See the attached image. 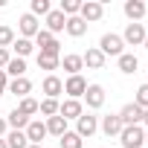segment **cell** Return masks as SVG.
Segmentation results:
<instances>
[{
	"label": "cell",
	"instance_id": "obj_1",
	"mask_svg": "<svg viewBox=\"0 0 148 148\" xmlns=\"http://www.w3.org/2000/svg\"><path fill=\"white\" fill-rule=\"evenodd\" d=\"M119 142L125 148H142L145 145V128L142 125H125L119 134Z\"/></svg>",
	"mask_w": 148,
	"mask_h": 148
},
{
	"label": "cell",
	"instance_id": "obj_2",
	"mask_svg": "<svg viewBox=\"0 0 148 148\" xmlns=\"http://www.w3.org/2000/svg\"><path fill=\"white\" fill-rule=\"evenodd\" d=\"M32 41H35V47H41V55H58V58H61V44H58V38H55L52 32L41 29Z\"/></svg>",
	"mask_w": 148,
	"mask_h": 148
},
{
	"label": "cell",
	"instance_id": "obj_3",
	"mask_svg": "<svg viewBox=\"0 0 148 148\" xmlns=\"http://www.w3.org/2000/svg\"><path fill=\"white\" fill-rule=\"evenodd\" d=\"M99 49H102V55L108 58V55H122L125 52V41H122V35H113V32H105L102 38H99Z\"/></svg>",
	"mask_w": 148,
	"mask_h": 148
},
{
	"label": "cell",
	"instance_id": "obj_4",
	"mask_svg": "<svg viewBox=\"0 0 148 148\" xmlns=\"http://www.w3.org/2000/svg\"><path fill=\"white\" fill-rule=\"evenodd\" d=\"M102 15H105V3L102 0H87V3H82V9H79V18L84 23H96V21H102Z\"/></svg>",
	"mask_w": 148,
	"mask_h": 148
},
{
	"label": "cell",
	"instance_id": "obj_5",
	"mask_svg": "<svg viewBox=\"0 0 148 148\" xmlns=\"http://www.w3.org/2000/svg\"><path fill=\"white\" fill-rule=\"evenodd\" d=\"M84 105L90 108V110H99L102 105H105V99H108V93H105V87L102 84H87V90H84Z\"/></svg>",
	"mask_w": 148,
	"mask_h": 148
},
{
	"label": "cell",
	"instance_id": "obj_6",
	"mask_svg": "<svg viewBox=\"0 0 148 148\" xmlns=\"http://www.w3.org/2000/svg\"><path fill=\"white\" fill-rule=\"evenodd\" d=\"M96 131H99V116H93V113H82V116L76 119V134H79L82 139H84V136L90 139Z\"/></svg>",
	"mask_w": 148,
	"mask_h": 148
},
{
	"label": "cell",
	"instance_id": "obj_7",
	"mask_svg": "<svg viewBox=\"0 0 148 148\" xmlns=\"http://www.w3.org/2000/svg\"><path fill=\"white\" fill-rule=\"evenodd\" d=\"M84 90H87V79H84V76H67V82H64L67 99H82Z\"/></svg>",
	"mask_w": 148,
	"mask_h": 148
},
{
	"label": "cell",
	"instance_id": "obj_8",
	"mask_svg": "<svg viewBox=\"0 0 148 148\" xmlns=\"http://www.w3.org/2000/svg\"><path fill=\"white\" fill-rule=\"evenodd\" d=\"M84 113V105H82V99H64L61 105H58V116H64L67 122L70 119H79Z\"/></svg>",
	"mask_w": 148,
	"mask_h": 148
},
{
	"label": "cell",
	"instance_id": "obj_9",
	"mask_svg": "<svg viewBox=\"0 0 148 148\" xmlns=\"http://www.w3.org/2000/svg\"><path fill=\"white\" fill-rule=\"evenodd\" d=\"M18 29H21V38H29V41H32V38L41 32V23H38V18H35V15H29V12H26V15H21Z\"/></svg>",
	"mask_w": 148,
	"mask_h": 148
},
{
	"label": "cell",
	"instance_id": "obj_10",
	"mask_svg": "<svg viewBox=\"0 0 148 148\" xmlns=\"http://www.w3.org/2000/svg\"><path fill=\"white\" fill-rule=\"evenodd\" d=\"M145 35H148V32H145L142 23H128L125 32H122V41H125L128 47H139V44L145 41Z\"/></svg>",
	"mask_w": 148,
	"mask_h": 148
},
{
	"label": "cell",
	"instance_id": "obj_11",
	"mask_svg": "<svg viewBox=\"0 0 148 148\" xmlns=\"http://www.w3.org/2000/svg\"><path fill=\"white\" fill-rule=\"evenodd\" d=\"M142 113H145V110H142L136 102H128V105H125L116 116L122 119V125H139V122H142Z\"/></svg>",
	"mask_w": 148,
	"mask_h": 148
},
{
	"label": "cell",
	"instance_id": "obj_12",
	"mask_svg": "<svg viewBox=\"0 0 148 148\" xmlns=\"http://www.w3.org/2000/svg\"><path fill=\"white\" fill-rule=\"evenodd\" d=\"M26 139H29V145H44V136H47V125L41 122V119H29V125H26Z\"/></svg>",
	"mask_w": 148,
	"mask_h": 148
},
{
	"label": "cell",
	"instance_id": "obj_13",
	"mask_svg": "<svg viewBox=\"0 0 148 148\" xmlns=\"http://www.w3.org/2000/svg\"><path fill=\"white\" fill-rule=\"evenodd\" d=\"M41 90H44V99H58V96L64 93V82L52 73V76H47V79L41 82Z\"/></svg>",
	"mask_w": 148,
	"mask_h": 148
},
{
	"label": "cell",
	"instance_id": "obj_14",
	"mask_svg": "<svg viewBox=\"0 0 148 148\" xmlns=\"http://www.w3.org/2000/svg\"><path fill=\"white\" fill-rule=\"evenodd\" d=\"M99 128H102V134H105V136H119L125 125H122V119H119L116 113H110V116H102Z\"/></svg>",
	"mask_w": 148,
	"mask_h": 148
},
{
	"label": "cell",
	"instance_id": "obj_15",
	"mask_svg": "<svg viewBox=\"0 0 148 148\" xmlns=\"http://www.w3.org/2000/svg\"><path fill=\"white\" fill-rule=\"evenodd\" d=\"M82 61H84V67H87V70H102L108 58L102 55V49H99V47H90V49L82 55Z\"/></svg>",
	"mask_w": 148,
	"mask_h": 148
},
{
	"label": "cell",
	"instance_id": "obj_16",
	"mask_svg": "<svg viewBox=\"0 0 148 148\" xmlns=\"http://www.w3.org/2000/svg\"><path fill=\"white\" fill-rule=\"evenodd\" d=\"M61 67L67 70V76H82V70H84V61H82V55L70 52V55H64V58H61Z\"/></svg>",
	"mask_w": 148,
	"mask_h": 148
},
{
	"label": "cell",
	"instance_id": "obj_17",
	"mask_svg": "<svg viewBox=\"0 0 148 148\" xmlns=\"http://www.w3.org/2000/svg\"><path fill=\"white\" fill-rule=\"evenodd\" d=\"M6 93H15L18 99H26L29 93H32V82L23 76V79H12L9 82V87H6Z\"/></svg>",
	"mask_w": 148,
	"mask_h": 148
},
{
	"label": "cell",
	"instance_id": "obj_18",
	"mask_svg": "<svg viewBox=\"0 0 148 148\" xmlns=\"http://www.w3.org/2000/svg\"><path fill=\"white\" fill-rule=\"evenodd\" d=\"M122 9H125V15L131 18V23H139V21H142V15L148 12L142 0H125V6H122Z\"/></svg>",
	"mask_w": 148,
	"mask_h": 148
},
{
	"label": "cell",
	"instance_id": "obj_19",
	"mask_svg": "<svg viewBox=\"0 0 148 148\" xmlns=\"http://www.w3.org/2000/svg\"><path fill=\"white\" fill-rule=\"evenodd\" d=\"M64 26H67V18L61 15V9H52V12L47 15V32L58 35V32H64Z\"/></svg>",
	"mask_w": 148,
	"mask_h": 148
},
{
	"label": "cell",
	"instance_id": "obj_20",
	"mask_svg": "<svg viewBox=\"0 0 148 148\" xmlns=\"http://www.w3.org/2000/svg\"><path fill=\"white\" fill-rule=\"evenodd\" d=\"M64 32L70 35V38H82V35H87V23L76 15V18H67V26H64Z\"/></svg>",
	"mask_w": 148,
	"mask_h": 148
},
{
	"label": "cell",
	"instance_id": "obj_21",
	"mask_svg": "<svg viewBox=\"0 0 148 148\" xmlns=\"http://www.w3.org/2000/svg\"><path fill=\"white\" fill-rule=\"evenodd\" d=\"M116 61H119V70L125 73V76H134V73H136V67H139V58H136L134 52H122Z\"/></svg>",
	"mask_w": 148,
	"mask_h": 148
},
{
	"label": "cell",
	"instance_id": "obj_22",
	"mask_svg": "<svg viewBox=\"0 0 148 148\" xmlns=\"http://www.w3.org/2000/svg\"><path fill=\"white\" fill-rule=\"evenodd\" d=\"M44 125H47V134H52V136H64L67 134V119L64 116H49Z\"/></svg>",
	"mask_w": 148,
	"mask_h": 148
},
{
	"label": "cell",
	"instance_id": "obj_23",
	"mask_svg": "<svg viewBox=\"0 0 148 148\" xmlns=\"http://www.w3.org/2000/svg\"><path fill=\"white\" fill-rule=\"evenodd\" d=\"M12 49L18 52V58H23V61H26V55H32V52H35V41H29V38H15Z\"/></svg>",
	"mask_w": 148,
	"mask_h": 148
},
{
	"label": "cell",
	"instance_id": "obj_24",
	"mask_svg": "<svg viewBox=\"0 0 148 148\" xmlns=\"http://www.w3.org/2000/svg\"><path fill=\"white\" fill-rule=\"evenodd\" d=\"M6 125H9L12 131H26V125H29V116H23V113L15 108V110L6 116Z\"/></svg>",
	"mask_w": 148,
	"mask_h": 148
},
{
	"label": "cell",
	"instance_id": "obj_25",
	"mask_svg": "<svg viewBox=\"0 0 148 148\" xmlns=\"http://www.w3.org/2000/svg\"><path fill=\"white\" fill-rule=\"evenodd\" d=\"M6 76H12V79H23V76H26V61L15 55V58L6 64Z\"/></svg>",
	"mask_w": 148,
	"mask_h": 148
},
{
	"label": "cell",
	"instance_id": "obj_26",
	"mask_svg": "<svg viewBox=\"0 0 148 148\" xmlns=\"http://www.w3.org/2000/svg\"><path fill=\"white\" fill-rule=\"evenodd\" d=\"M3 139H6V148H26L29 145V139H26L23 131H9Z\"/></svg>",
	"mask_w": 148,
	"mask_h": 148
},
{
	"label": "cell",
	"instance_id": "obj_27",
	"mask_svg": "<svg viewBox=\"0 0 148 148\" xmlns=\"http://www.w3.org/2000/svg\"><path fill=\"white\" fill-rule=\"evenodd\" d=\"M38 67H41V70H47L49 76H52V70H58V67H61V58H58V55H41V52H38Z\"/></svg>",
	"mask_w": 148,
	"mask_h": 148
},
{
	"label": "cell",
	"instance_id": "obj_28",
	"mask_svg": "<svg viewBox=\"0 0 148 148\" xmlns=\"http://www.w3.org/2000/svg\"><path fill=\"white\" fill-rule=\"evenodd\" d=\"M58 105H61L58 99H41L38 102V113H44L47 119L49 116H58Z\"/></svg>",
	"mask_w": 148,
	"mask_h": 148
},
{
	"label": "cell",
	"instance_id": "obj_29",
	"mask_svg": "<svg viewBox=\"0 0 148 148\" xmlns=\"http://www.w3.org/2000/svg\"><path fill=\"white\" fill-rule=\"evenodd\" d=\"M15 29L9 26V23H0V49H9L12 44H15Z\"/></svg>",
	"mask_w": 148,
	"mask_h": 148
},
{
	"label": "cell",
	"instance_id": "obj_30",
	"mask_svg": "<svg viewBox=\"0 0 148 148\" xmlns=\"http://www.w3.org/2000/svg\"><path fill=\"white\" fill-rule=\"evenodd\" d=\"M58 145L61 148H82V136L76 131H67L64 136H58Z\"/></svg>",
	"mask_w": 148,
	"mask_h": 148
},
{
	"label": "cell",
	"instance_id": "obj_31",
	"mask_svg": "<svg viewBox=\"0 0 148 148\" xmlns=\"http://www.w3.org/2000/svg\"><path fill=\"white\" fill-rule=\"evenodd\" d=\"M18 110H21L23 116H35V113H38V99H32V96L21 99V102H18Z\"/></svg>",
	"mask_w": 148,
	"mask_h": 148
},
{
	"label": "cell",
	"instance_id": "obj_32",
	"mask_svg": "<svg viewBox=\"0 0 148 148\" xmlns=\"http://www.w3.org/2000/svg\"><path fill=\"white\" fill-rule=\"evenodd\" d=\"M49 12H52L49 0H32V6H29V15H35V18H38V15H44V18H47Z\"/></svg>",
	"mask_w": 148,
	"mask_h": 148
},
{
	"label": "cell",
	"instance_id": "obj_33",
	"mask_svg": "<svg viewBox=\"0 0 148 148\" xmlns=\"http://www.w3.org/2000/svg\"><path fill=\"white\" fill-rule=\"evenodd\" d=\"M79 9H82L79 0H61V15H64V18H76Z\"/></svg>",
	"mask_w": 148,
	"mask_h": 148
},
{
	"label": "cell",
	"instance_id": "obj_34",
	"mask_svg": "<svg viewBox=\"0 0 148 148\" xmlns=\"http://www.w3.org/2000/svg\"><path fill=\"white\" fill-rule=\"evenodd\" d=\"M142 110H148V84H139V90H136V99H134Z\"/></svg>",
	"mask_w": 148,
	"mask_h": 148
},
{
	"label": "cell",
	"instance_id": "obj_35",
	"mask_svg": "<svg viewBox=\"0 0 148 148\" xmlns=\"http://www.w3.org/2000/svg\"><path fill=\"white\" fill-rule=\"evenodd\" d=\"M6 87H9V76H6V70H0V99H3Z\"/></svg>",
	"mask_w": 148,
	"mask_h": 148
},
{
	"label": "cell",
	"instance_id": "obj_36",
	"mask_svg": "<svg viewBox=\"0 0 148 148\" xmlns=\"http://www.w3.org/2000/svg\"><path fill=\"white\" fill-rule=\"evenodd\" d=\"M9 61H12V52H9V49H0V70H6Z\"/></svg>",
	"mask_w": 148,
	"mask_h": 148
},
{
	"label": "cell",
	"instance_id": "obj_37",
	"mask_svg": "<svg viewBox=\"0 0 148 148\" xmlns=\"http://www.w3.org/2000/svg\"><path fill=\"white\" fill-rule=\"evenodd\" d=\"M6 134H9V125H6V119H3V116H0V139H3Z\"/></svg>",
	"mask_w": 148,
	"mask_h": 148
},
{
	"label": "cell",
	"instance_id": "obj_38",
	"mask_svg": "<svg viewBox=\"0 0 148 148\" xmlns=\"http://www.w3.org/2000/svg\"><path fill=\"white\" fill-rule=\"evenodd\" d=\"M142 47H145V49H148V35H145V41H142Z\"/></svg>",
	"mask_w": 148,
	"mask_h": 148
},
{
	"label": "cell",
	"instance_id": "obj_39",
	"mask_svg": "<svg viewBox=\"0 0 148 148\" xmlns=\"http://www.w3.org/2000/svg\"><path fill=\"white\" fill-rule=\"evenodd\" d=\"M0 148H6V139H0Z\"/></svg>",
	"mask_w": 148,
	"mask_h": 148
},
{
	"label": "cell",
	"instance_id": "obj_40",
	"mask_svg": "<svg viewBox=\"0 0 148 148\" xmlns=\"http://www.w3.org/2000/svg\"><path fill=\"white\" fill-rule=\"evenodd\" d=\"M26 148H44V145H26Z\"/></svg>",
	"mask_w": 148,
	"mask_h": 148
},
{
	"label": "cell",
	"instance_id": "obj_41",
	"mask_svg": "<svg viewBox=\"0 0 148 148\" xmlns=\"http://www.w3.org/2000/svg\"><path fill=\"white\" fill-rule=\"evenodd\" d=\"M145 145H148V131H145Z\"/></svg>",
	"mask_w": 148,
	"mask_h": 148
},
{
	"label": "cell",
	"instance_id": "obj_42",
	"mask_svg": "<svg viewBox=\"0 0 148 148\" xmlns=\"http://www.w3.org/2000/svg\"><path fill=\"white\" fill-rule=\"evenodd\" d=\"M145 9H148V6H145Z\"/></svg>",
	"mask_w": 148,
	"mask_h": 148
}]
</instances>
